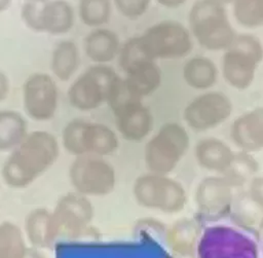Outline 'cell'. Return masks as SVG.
Wrapping results in <instances>:
<instances>
[{
  "label": "cell",
  "mask_w": 263,
  "mask_h": 258,
  "mask_svg": "<svg viewBox=\"0 0 263 258\" xmlns=\"http://www.w3.org/2000/svg\"><path fill=\"white\" fill-rule=\"evenodd\" d=\"M60 144L47 131L29 132L5 159L1 177L13 189H24L46 173L59 159Z\"/></svg>",
  "instance_id": "6da1fadb"
},
{
  "label": "cell",
  "mask_w": 263,
  "mask_h": 258,
  "mask_svg": "<svg viewBox=\"0 0 263 258\" xmlns=\"http://www.w3.org/2000/svg\"><path fill=\"white\" fill-rule=\"evenodd\" d=\"M189 147L190 137L185 126L175 121L163 123L144 148V162L148 172L170 175Z\"/></svg>",
  "instance_id": "7a4b0ae2"
},
{
  "label": "cell",
  "mask_w": 263,
  "mask_h": 258,
  "mask_svg": "<svg viewBox=\"0 0 263 258\" xmlns=\"http://www.w3.org/2000/svg\"><path fill=\"white\" fill-rule=\"evenodd\" d=\"M189 25L196 41L213 51L227 49L236 36L223 4L216 0H197L189 12Z\"/></svg>",
  "instance_id": "3957f363"
},
{
  "label": "cell",
  "mask_w": 263,
  "mask_h": 258,
  "mask_svg": "<svg viewBox=\"0 0 263 258\" xmlns=\"http://www.w3.org/2000/svg\"><path fill=\"white\" fill-rule=\"evenodd\" d=\"M132 191L139 206L164 214L182 212L188 199L181 182L168 175L150 172L135 179Z\"/></svg>",
  "instance_id": "277c9868"
},
{
  "label": "cell",
  "mask_w": 263,
  "mask_h": 258,
  "mask_svg": "<svg viewBox=\"0 0 263 258\" xmlns=\"http://www.w3.org/2000/svg\"><path fill=\"white\" fill-rule=\"evenodd\" d=\"M196 250L198 258H260L256 238L240 227L224 224L200 231Z\"/></svg>",
  "instance_id": "5b68a950"
},
{
  "label": "cell",
  "mask_w": 263,
  "mask_h": 258,
  "mask_svg": "<svg viewBox=\"0 0 263 258\" xmlns=\"http://www.w3.org/2000/svg\"><path fill=\"white\" fill-rule=\"evenodd\" d=\"M62 145L74 157L98 155L106 157L119 148V139L108 125L85 120L72 119L62 131Z\"/></svg>",
  "instance_id": "8992f818"
},
{
  "label": "cell",
  "mask_w": 263,
  "mask_h": 258,
  "mask_svg": "<svg viewBox=\"0 0 263 258\" xmlns=\"http://www.w3.org/2000/svg\"><path fill=\"white\" fill-rule=\"evenodd\" d=\"M262 60L263 46L258 38L249 34L236 35L222 58L224 80L233 88L247 89Z\"/></svg>",
  "instance_id": "52a82bcc"
},
{
  "label": "cell",
  "mask_w": 263,
  "mask_h": 258,
  "mask_svg": "<svg viewBox=\"0 0 263 258\" xmlns=\"http://www.w3.org/2000/svg\"><path fill=\"white\" fill-rule=\"evenodd\" d=\"M68 177L74 191L87 197L106 196L116 186V171L113 164L98 155L74 157Z\"/></svg>",
  "instance_id": "ba28073f"
},
{
  "label": "cell",
  "mask_w": 263,
  "mask_h": 258,
  "mask_svg": "<svg viewBox=\"0 0 263 258\" xmlns=\"http://www.w3.org/2000/svg\"><path fill=\"white\" fill-rule=\"evenodd\" d=\"M118 77L114 69L105 64L90 66L69 86L70 105L79 111L98 109L107 102Z\"/></svg>",
  "instance_id": "9c48e42d"
},
{
  "label": "cell",
  "mask_w": 263,
  "mask_h": 258,
  "mask_svg": "<svg viewBox=\"0 0 263 258\" xmlns=\"http://www.w3.org/2000/svg\"><path fill=\"white\" fill-rule=\"evenodd\" d=\"M139 37L145 51L154 61L181 59L192 48L189 31L175 21L156 23Z\"/></svg>",
  "instance_id": "30bf717a"
},
{
  "label": "cell",
  "mask_w": 263,
  "mask_h": 258,
  "mask_svg": "<svg viewBox=\"0 0 263 258\" xmlns=\"http://www.w3.org/2000/svg\"><path fill=\"white\" fill-rule=\"evenodd\" d=\"M232 109V103L225 94L206 91L187 104L183 119L191 130L204 132L224 123L230 117Z\"/></svg>",
  "instance_id": "8fae6325"
},
{
  "label": "cell",
  "mask_w": 263,
  "mask_h": 258,
  "mask_svg": "<svg viewBox=\"0 0 263 258\" xmlns=\"http://www.w3.org/2000/svg\"><path fill=\"white\" fill-rule=\"evenodd\" d=\"M235 187L222 175L203 178L197 185L194 201L201 219L215 221L230 214Z\"/></svg>",
  "instance_id": "7c38bea8"
},
{
  "label": "cell",
  "mask_w": 263,
  "mask_h": 258,
  "mask_svg": "<svg viewBox=\"0 0 263 258\" xmlns=\"http://www.w3.org/2000/svg\"><path fill=\"white\" fill-rule=\"evenodd\" d=\"M23 105L27 115L35 121L52 119L59 107V88L46 73H33L23 84Z\"/></svg>",
  "instance_id": "4fadbf2b"
},
{
  "label": "cell",
  "mask_w": 263,
  "mask_h": 258,
  "mask_svg": "<svg viewBox=\"0 0 263 258\" xmlns=\"http://www.w3.org/2000/svg\"><path fill=\"white\" fill-rule=\"evenodd\" d=\"M52 214L60 234L75 237L88 229L95 217V209L89 197L72 191L59 198Z\"/></svg>",
  "instance_id": "5bb4252c"
},
{
  "label": "cell",
  "mask_w": 263,
  "mask_h": 258,
  "mask_svg": "<svg viewBox=\"0 0 263 258\" xmlns=\"http://www.w3.org/2000/svg\"><path fill=\"white\" fill-rule=\"evenodd\" d=\"M118 134L126 141L142 142L153 128V115L143 101L129 102L113 111Z\"/></svg>",
  "instance_id": "9a60e30c"
},
{
  "label": "cell",
  "mask_w": 263,
  "mask_h": 258,
  "mask_svg": "<svg viewBox=\"0 0 263 258\" xmlns=\"http://www.w3.org/2000/svg\"><path fill=\"white\" fill-rule=\"evenodd\" d=\"M229 136L240 151L254 153L263 150V106L245 112L234 119Z\"/></svg>",
  "instance_id": "2e32d148"
},
{
  "label": "cell",
  "mask_w": 263,
  "mask_h": 258,
  "mask_svg": "<svg viewBox=\"0 0 263 258\" xmlns=\"http://www.w3.org/2000/svg\"><path fill=\"white\" fill-rule=\"evenodd\" d=\"M23 231L30 246L39 250L50 248L60 235L52 211L46 208H36L29 212Z\"/></svg>",
  "instance_id": "e0dca14e"
},
{
  "label": "cell",
  "mask_w": 263,
  "mask_h": 258,
  "mask_svg": "<svg viewBox=\"0 0 263 258\" xmlns=\"http://www.w3.org/2000/svg\"><path fill=\"white\" fill-rule=\"evenodd\" d=\"M233 154L234 151L227 143L215 137L200 139L194 148L198 165L217 175H223L226 172Z\"/></svg>",
  "instance_id": "ac0fdd59"
},
{
  "label": "cell",
  "mask_w": 263,
  "mask_h": 258,
  "mask_svg": "<svg viewBox=\"0 0 263 258\" xmlns=\"http://www.w3.org/2000/svg\"><path fill=\"white\" fill-rule=\"evenodd\" d=\"M199 233L198 226L193 220L183 218L176 221L166 234L172 258H198L196 249Z\"/></svg>",
  "instance_id": "d6986e66"
},
{
  "label": "cell",
  "mask_w": 263,
  "mask_h": 258,
  "mask_svg": "<svg viewBox=\"0 0 263 258\" xmlns=\"http://www.w3.org/2000/svg\"><path fill=\"white\" fill-rule=\"evenodd\" d=\"M74 24V11L65 0L43 2L40 9V32L61 35L69 32Z\"/></svg>",
  "instance_id": "ffe728a7"
},
{
  "label": "cell",
  "mask_w": 263,
  "mask_h": 258,
  "mask_svg": "<svg viewBox=\"0 0 263 258\" xmlns=\"http://www.w3.org/2000/svg\"><path fill=\"white\" fill-rule=\"evenodd\" d=\"M120 49L115 32L108 29H96L84 39V50L88 59L97 64L113 61Z\"/></svg>",
  "instance_id": "44dd1931"
},
{
  "label": "cell",
  "mask_w": 263,
  "mask_h": 258,
  "mask_svg": "<svg viewBox=\"0 0 263 258\" xmlns=\"http://www.w3.org/2000/svg\"><path fill=\"white\" fill-rule=\"evenodd\" d=\"M132 93L144 99L158 89L161 84V70L155 61L145 62L126 73L124 78Z\"/></svg>",
  "instance_id": "7402d4cb"
},
{
  "label": "cell",
  "mask_w": 263,
  "mask_h": 258,
  "mask_svg": "<svg viewBox=\"0 0 263 258\" xmlns=\"http://www.w3.org/2000/svg\"><path fill=\"white\" fill-rule=\"evenodd\" d=\"M25 117L14 110H0V152H10L28 135Z\"/></svg>",
  "instance_id": "603a6c76"
},
{
  "label": "cell",
  "mask_w": 263,
  "mask_h": 258,
  "mask_svg": "<svg viewBox=\"0 0 263 258\" xmlns=\"http://www.w3.org/2000/svg\"><path fill=\"white\" fill-rule=\"evenodd\" d=\"M183 78L192 88L206 90L215 85L218 70L212 60L206 57L196 56L188 60L183 68Z\"/></svg>",
  "instance_id": "cb8c5ba5"
},
{
  "label": "cell",
  "mask_w": 263,
  "mask_h": 258,
  "mask_svg": "<svg viewBox=\"0 0 263 258\" xmlns=\"http://www.w3.org/2000/svg\"><path fill=\"white\" fill-rule=\"evenodd\" d=\"M79 50L72 40H63L53 48L50 61L51 72L61 81H68L78 69Z\"/></svg>",
  "instance_id": "d4e9b609"
},
{
  "label": "cell",
  "mask_w": 263,
  "mask_h": 258,
  "mask_svg": "<svg viewBox=\"0 0 263 258\" xmlns=\"http://www.w3.org/2000/svg\"><path fill=\"white\" fill-rule=\"evenodd\" d=\"M258 171L259 162L252 153L239 150L238 152L234 151L231 162L222 176L230 181L235 188H238L256 177Z\"/></svg>",
  "instance_id": "484cf974"
},
{
  "label": "cell",
  "mask_w": 263,
  "mask_h": 258,
  "mask_svg": "<svg viewBox=\"0 0 263 258\" xmlns=\"http://www.w3.org/2000/svg\"><path fill=\"white\" fill-rule=\"evenodd\" d=\"M24 231L11 221L0 222V258H21L27 250Z\"/></svg>",
  "instance_id": "4316f807"
},
{
  "label": "cell",
  "mask_w": 263,
  "mask_h": 258,
  "mask_svg": "<svg viewBox=\"0 0 263 258\" xmlns=\"http://www.w3.org/2000/svg\"><path fill=\"white\" fill-rule=\"evenodd\" d=\"M78 12L81 22L88 27H100L109 22L110 0H79Z\"/></svg>",
  "instance_id": "83f0119b"
},
{
  "label": "cell",
  "mask_w": 263,
  "mask_h": 258,
  "mask_svg": "<svg viewBox=\"0 0 263 258\" xmlns=\"http://www.w3.org/2000/svg\"><path fill=\"white\" fill-rule=\"evenodd\" d=\"M233 15L245 28L254 29L263 26V0H234Z\"/></svg>",
  "instance_id": "f1b7e54d"
},
{
  "label": "cell",
  "mask_w": 263,
  "mask_h": 258,
  "mask_svg": "<svg viewBox=\"0 0 263 258\" xmlns=\"http://www.w3.org/2000/svg\"><path fill=\"white\" fill-rule=\"evenodd\" d=\"M118 63L122 71L126 74L135 67L148 62L154 61L145 51L140 37H133L125 41V43L120 47L118 52Z\"/></svg>",
  "instance_id": "f546056e"
},
{
  "label": "cell",
  "mask_w": 263,
  "mask_h": 258,
  "mask_svg": "<svg viewBox=\"0 0 263 258\" xmlns=\"http://www.w3.org/2000/svg\"><path fill=\"white\" fill-rule=\"evenodd\" d=\"M151 0H114L118 11L127 19L136 20L148 9Z\"/></svg>",
  "instance_id": "4dcf8cb0"
},
{
  "label": "cell",
  "mask_w": 263,
  "mask_h": 258,
  "mask_svg": "<svg viewBox=\"0 0 263 258\" xmlns=\"http://www.w3.org/2000/svg\"><path fill=\"white\" fill-rule=\"evenodd\" d=\"M43 2L28 1L22 7V19L32 30L40 32V9Z\"/></svg>",
  "instance_id": "1f68e13d"
},
{
  "label": "cell",
  "mask_w": 263,
  "mask_h": 258,
  "mask_svg": "<svg viewBox=\"0 0 263 258\" xmlns=\"http://www.w3.org/2000/svg\"><path fill=\"white\" fill-rule=\"evenodd\" d=\"M248 194L263 210V176H256L249 182Z\"/></svg>",
  "instance_id": "d6a6232c"
},
{
  "label": "cell",
  "mask_w": 263,
  "mask_h": 258,
  "mask_svg": "<svg viewBox=\"0 0 263 258\" xmlns=\"http://www.w3.org/2000/svg\"><path fill=\"white\" fill-rule=\"evenodd\" d=\"M9 79L3 72L0 71V103L7 98L9 95Z\"/></svg>",
  "instance_id": "836d02e7"
},
{
  "label": "cell",
  "mask_w": 263,
  "mask_h": 258,
  "mask_svg": "<svg viewBox=\"0 0 263 258\" xmlns=\"http://www.w3.org/2000/svg\"><path fill=\"white\" fill-rule=\"evenodd\" d=\"M21 258H45V256L43 255L41 250L30 246L27 248V250Z\"/></svg>",
  "instance_id": "e575fe53"
},
{
  "label": "cell",
  "mask_w": 263,
  "mask_h": 258,
  "mask_svg": "<svg viewBox=\"0 0 263 258\" xmlns=\"http://www.w3.org/2000/svg\"><path fill=\"white\" fill-rule=\"evenodd\" d=\"M254 233H255V238H256L259 247L263 249V216L261 217L260 221L258 222V224L254 230Z\"/></svg>",
  "instance_id": "d590c367"
},
{
  "label": "cell",
  "mask_w": 263,
  "mask_h": 258,
  "mask_svg": "<svg viewBox=\"0 0 263 258\" xmlns=\"http://www.w3.org/2000/svg\"><path fill=\"white\" fill-rule=\"evenodd\" d=\"M160 5L167 7V8H176L181 6L186 0H156Z\"/></svg>",
  "instance_id": "8d00e7d4"
},
{
  "label": "cell",
  "mask_w": 263,
  "mask_h": 258,
  "mask_svg": "<svg viewBox=\"0 0 263 258\" xmlns=\"http://www.w3.org/2000/svg\"><path fill=\"white\" fill-rule=\"evenodd\" d=\"M11 3V0H0V12L6 10Z\"/></svg>",
  "instance_id": "74e56055"
},
{
  "label": "cell",
  "mask_w": 263,
  "mask_h": 258,
  "mask_svg": "<svg viewBox=\"0 0 263 258\" xmlns=\"http://www.w3.org/2000/svg\"><path fill=\"white\" fill-rule=\"evenodd\" d=\"M216 1H218L219 3H221V4H227V3H231V2H233L234 0H216Z\"/></svg>",
  "instance_id": "f35d334b"
},
{
  "label": "cell",
  "mask_w": 263,
  "mask_h": 258,
  "mask_svg": "<svg viewBox=\"0 0 263 258\" xmlns=\"http://www.w3.org/2000/svg\"><path fill=\"white\" fill-rule=\"evenodd\" d=\"M28 1H35V2H46L47 0H28Z\"/></svg>",
  "instance_id": "ab89813d"
}]
</instances>
